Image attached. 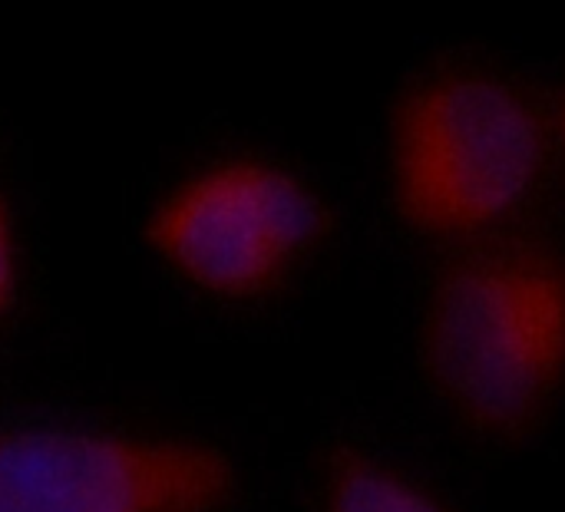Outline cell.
<instances>
[{"mask_svg": "<svg viewBox=\"0 0 565 512\" xmlns=\"http://www.w3.org/2000/svg\"><path fill=\"white\" fill-rule=\"evenodd\" d=\"M550 136L536 103L487 70H440L397 103L387 136L401 218L434 242L510 225L540 192Z\"/></svg>", "mask_w": 565, "mask_h": 512, "instance_id": "2", "label": "cell"}, {"mask_svg": "<svg viewBox=\"0 0 565 512\" xmlns=\"http://www.w3.org/2000/svg\"><path fill=\"white\" fill-rule=\"evenodd\" d=\"M235 460L202 440L99 427L0 430V512H222Z\"/></svg>", "mask_w": 565, "mask_h": 512, "instance_id": "4", "label": "cell"}, {"mask_svg": "<svg viewBox=\"0 0 565 512\" xmlns=\"http://www.w3.org/2000/svg\"><path fill=\"white\" fill-rule=\"evenodd\" d=\"M20 288V252H17V232L10 209L0 199V318L13 308Z\"/></svg>", "mask_w": 565, "mask_h": 512, "instance_id": "6", "label": "cell"}, {"mask_svg": "<svg viewBox=\"0 0 565 512\" xmlns=\"http://www.w3.org/2000/svg\"><path fill=\"white\" fill-rule=\"evenodd\" d=\"M318 512H457L437 490L407 470L364 454L341 450L321 473Z\"/></svg>", "mask_w": 565, "mask_h": 512, "instance_id": "5", "label": "cell"}, {"mask_svg": "<svg viewBox=\"0 0 565 512\" xmlns=\"http://www.w3.org/2000/svg\"><path fill=\"white\" fill-rule=\"evenodd\" d=\"M556 132H559V142H563V152H565V96H563V106H559V119H556Z\"/></svg>", "mask_w": 565, "mask_h": 512, "instance_id": "7", "label": "cell"}, {"mask_svg": "<svg viewBox=\"0 0 565 512\" xmlns=\"http://www.w3.org/2000/svg\"><path fill=\"white\" fill-rule=\"evenodd\" d=\"M328 228V205L305 175L275 159L225 156L156 199L146 242L182 285L238 305L288 285Z\"/></svg>", "mask_w": 565, "mask_h": 512, "instance_id": "3", "label": "cell"}, {"mask_svg": "<svg viewBox=\"0 0 565 512\" xmlns=\"http://www.w3.org/2000/svg\"><path fill=\"white\" fill-rule=\"evenodd\" d=\"M417 348L460 430L530 437L565 391V255L536 242L463 255L430 285Z\"/></svg>", "mask_w": 565, "mask_h": 512, "instance_id": "1", "label": "cell"}]
</instances>
